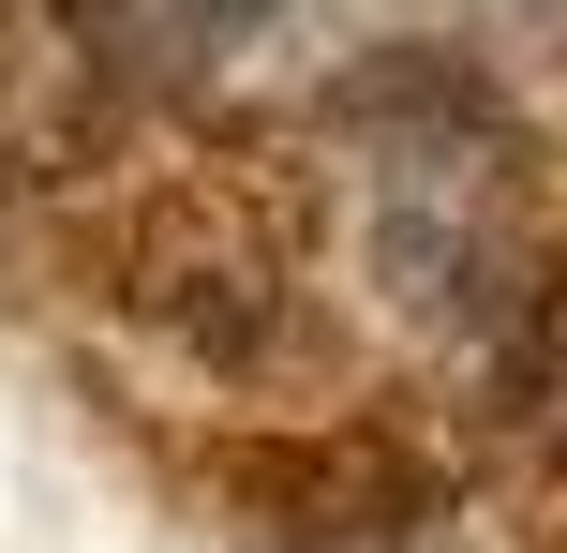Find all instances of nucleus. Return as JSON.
I'll return each mask as SVG.
<instances>
[{"mask_svg":"<svg viewBox=\"0 0 567 553\" xmlns=\"http://www.w3.org/2000/svg\"><path fill=\"white\" fill-rule=\"evenodd\" d=\"M209 494L255 553H449L463 479L389 419H269V434H209Z\"/></svg>","mask_w":567,"mask_h":553,"instance_id":"obj_3","label":"nucleus"},{"mask_svg":"<svg viewBox=\"0 0 567 553\" xmlns=\"http://www.w3.org/2000/svg\"><path fill=\"white\" fill-rule=\"evenodd\" d=\"M343 150H359V239L373 285L433 315L449 345H508L553 315V225L523 180V120L463 60H373L343 90Z\"/></svg>","mask_w":567,"mask_h":553,"instance_id":"obj_1","label":"nucleus"},{"mask_svg":"<svg viewBox=\"0 0 567 553\" xmlns=\"http://www.w3.org/2000/svg\"><path fill=\"white\" fill-rule=\"evenodd\" d=\"M90 269L150 345H179L225 389H269L313 359V225L269 180V150H195V165L135 180L90 225Z\"/></svg>","mask_w":567,"mask_h":553,"instance_id":"obj_2","label":"nucleus"},{"mask_svg":"<svg viewBox=\"0 0 567 553\" xmlns=\"http://www.w3.org/2000/svg\"><path fill=\"white\" fill-rule=\"evenodd\" d=\"M269 16L284 0H60V45L105 90H195V75H225Z\"/></svg>","mask_w":567,"mask_h":553,"instance_id":"obj_4","label":"nucleus"}]
</instances>
